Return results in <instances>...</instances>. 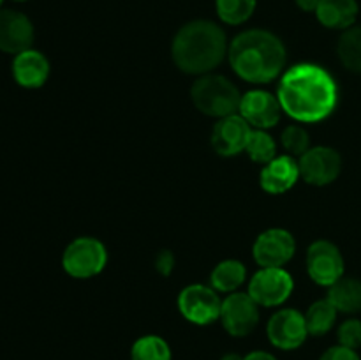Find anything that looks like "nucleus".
I'll return each instance as SVG.
<instances>
[{"label": "nucleus", "mask_w": 361, "mask_h": 360, "mask_svg": "<svg viewBox=\"0 0 361 360\" xmlns=\"http://www.w3.org/2000/svg\"><path fill=\"white\" fill-rule=\"evenodd\" d=\"M243 360H277L271 353L267 352H252L249 353L247 356H243Z\"/></svg>", "instance_id": "31"}, {"label": "nucleus", "mask_w": 361, "mask_h": 360, "mask_svg": "<svg viewBox=\"0 0 361 360\" xmlns=\"http://www.w3.org/2000/svg\"><path fill=\"white\" fill-rule=\"evenodd\" d=\"M337 53L349 71L361 74V27H351L342 34Z\"/></svg>", "instance_id": "22"}, {"label": "nucleus", "mask_w": 361, "mask_h": 360, "mask_svg": "<svg viewBox=\"0 0 361 360\" xmlns=\"http://www.w3.org/2000/svg\"><path fill=\"white\" fill-rule=\"evenodd\" d=\"M295 239L288 229L282 228L263 232L252 247L254 260L261 268H282L295 256Z\"/></svg>", "instance_id": "10"}, {"label": "nucleus", "mask_w": 361, "mask_h": 360, "mask_svg": "<svg viewBox=\"0 0 361 360\" xmlns=\"http://www.w3.org/2000/svg\"><path fill=\"white\" fill-rule=\"evenodd\" d=\"M108 261L104 244L92 236H80L73 240L63 251V270L76 279H88L101 274Z\"/></svg>", "instance_id": "5"}, {"label": "nucleus", "mask_w": 361, "mask_h": 360, "mask_svg": "<svg viewBox=\"0 0 361 360\" xmlns=\"http://www.w3.org/2000/svg\"><path fill=\"white\" fill-rule=\"evenodd\" d=\"M233 71L249 83H270L286 66V48L281 39L267 30H245L236 35L228 49Z\"/></svg>", "instance_id": "2"}, {"label": "nucleus", "mask_w": 361, "mask_h": 360, "mask_svg": "<svg viewBox=\"0 0 361 360\" xmlns=\"http://www.w3.org/2000/svg\"><path fill=\"white\" fill-rule=\"evenodd\" d=\"M300 179L312 186H326L338 176L342 159L337 150L330 147L309 148L298 161Z\"/></svg>", "instance_id": "11"}, {"label": "nucleus", "mask_w": 361, "mask_h": 360, "mask_svg": "<svg viewBox=\"0 0 361 360\" xmlns=\"http://www.w3.org/2000/svg\"><path fill=\"white\" fill-rule=\"evenodd\" d=\"M222 300L214 288L190 284L178 295V309L187 321L194 325H210L221 320Z\"/></svg>", "instance_id": "6"}, {"label": "nucleus", "mask_w": 361, "mask_h": 360, "mask_svg": "<svg viewBox=\"0 0 361 360\" xmlns=\"http://www.w3.org/2000/svg\"><path fill=\"white\" fill-rule=\"evenodd\" d=\"M316 16L324 27L348 30L358 16L356 0H321Z\"/></svg>", "instance_id": "18"}, {"label": "nucleus", "mask_w": 361, "mask_h": 360, "mask_svg": "<svg viewBox=\"0 0 361 360\" xmlns=\"http://www.w3.org/2000/svg\"><path fill=\"white\" fill-rule=\"evenodd\" d=\"M268 339L281 349H296L305 342L307 330L305 314L296 309H281L268 321Z\"/></svg>", "instance_id": "12"}, {"label": "nucleus", "mask_w": 361, "mask_h": 360, "mask_svg": "<svg viewBox=\"0 0 361 360\" xmlns=\"http://www.w3.org/2000/svg\"><path fill=\"white\" fill-rule=\"evenodd\" d=\"M319 2L321 0H296V6L302 11H307V13H316Z\"/></svg>", "instance_id": "30"}, {"label": "nucleus", "mask_w": 361, "mask_h": 360, "mask_svg": "<svg viewBox=\"0 0 361 360\" xmlns=\"http://www.w3.org/2000/svg\"><path fill=\"white\" fill-rule=\"evenodd\" d=\"M281 102L275 95L264 90H252L242 95L240 115L256 129H270L281 119Z\"/></svg>", "instance_id": "14"}, {"label": "nucleus", "mask_w": 361, "mask_h": 360, "mask_svg": "<svg viewBox=\"0 0 361 360\" xmlns=\"http://www.w3.org/2000/svg\"><path fill=\"white\" fill-rule=\"evenodd\" d=\"M319 360H360L356 349L345 348V346H334L326 349Z\"/></svg>", "instance_id": "28"}, {"label": "nucleus", "mask_w": 361, "mask_h": 360, "mask_svg": "<svg viewBox=\"0 0 361 360\" xmlns=\"http://www.w3.org/2000/svg\"><path fill=\"white\" fill-rule=\"evenodd\" d=\"M190 97L201 113L215 119L236 115L242 102L238 87L219 74H203L190 88Z\"/></svg>", "instance_id": "4"}, {"label": "nucleus", "mask_w": 361, "mask_h": 360, "mask_svg": "<svg viewBox=\"0 0 361 360\" xmlns=\"http://www.w3.org/2000/svg\"><path fill=\"white\" fill-rule=\"evenodd\" d=\"M307 270L314 282L330 288L344 275V258L335 244L316 240L307 251Z\"/></svg>", "instance_id": "9"}, {"label": "nucleus", "mask_w": 361, "mask_h": 360, "mask_svg": "<svg viewBox=\"0 0 361 360\" xmlns=\"http://www.w3.org/2000/svg\"><path fill=\"white\" fill-rule=\"evenodd\" d=\"M245 152L249 157L256 162H270L275 159V152H277V145H275L274 138L263 129H256L250 133L249 141H247Z\"/></svg>", "instance_id": "25"}, {"label": "nucleus", "mask_w": 361, "mask_h": 360, "mask_svg": "<svg viewBox=\"0 0 361 360\" xmlns=\"http://www.w3.org/2000/svg\"><path fill=\"white\" fill-rule=\"evenodd\" d=\"M293 277L284 268H261L249 282V295L257 306L277 307L291 296Z\"/></svg>", "instance_id": "7"}, {"label": "nucleus", "mask_w": 361, "mask_h": 360, "mask_svg": "<svg viewBox=\"0 0 361 360\" xmlns=\"http://www.w3.org/2000/svg\"><path fill=\"white\" fill-rule=\"evenodd\" d=\"M282 145L288 150V155L302 157L310 148V136L302 126H288L282 131Z\"/></svg>", "instance_id": "26"}, {"label": "nucleus", "mask_w": 361, "mask_h": 360, "mask_svg": "<svg viewBox=\"0 0 361 360\" xmlns=\"http://www.w3.org/2000/svg\"><path fill=\"white\" fill-rule=\"evenodd\" d=\"M338 341L341 346L345 348L358 349L361 346V321L360 320H348L338 328Z\"/></svg>", "instance_id": "27"}, {"label": "nucleus", "mask_w": 361, "mask_h": 360, "mask_svg": "<svg viewBox=\"0 0 361 360\" xmlns=\"http://www.w3.org/2000/svg\"><path fill=\"white\" fill-rule=\"evenodd\" d=\"M221 320L233 337H245L259 323V307L249 293H229L222 300Z\"/></svg>", "instance_id": "8"}, {"label": "nucleus", "mask_w": 361, "mask_h": 360, "mask_svg": "<svg viewBox=\"0 0 361 360\" xmlns=\"http://www.w3.org/2000/svg\"><path fill=\"white\" fill-rule=\"evenodd\" d=\"M300 179L298 162L293 155H281L267 162L259 175V184L263 191L270 194H282L291 189Z\"/></svg>", "instance_id": "16"}, {"label": "nucleus", "mask_w": 361, "mask_h": 360, "mask_svg": "<svg viewBox=\"0 0 361 360\" xmlns=\"http://www.w3.org/2000/svg\"><path fill=\"white\" fill-rule=\"evenodd\" d=\"M328 300L341 313H360L361 311V281L351 277L338 279L330 286Z\"/></svg>", "instance_id": "19"}, {"label": "nucleus", "mask_w": 361, "mask_h": 360, "mask_svg": "<svg viewBox=\"0 0 361 360\" xmlns=\"http://www.w3.org/2000/svg\"><path fill=\"white\" fill-rule=\"evenodd\" d=\"M247 277V270L242 261L238 260H224L212 270L210 282L215 292L233 293L243 284Z\"/></svg>", "instance_id": "20"}, {"label": "nucleus", "mask_w": 361, "mask_h": 360, "mask_svg": "<svg viewBox=\"0 0 361 360\" xmlns=\"http://www.w3.org/2000/svg\"><path fill=\"white\" fill-rule=\"evenodd\" d=\"M130 360H171V348L159 335H145L133 344Z\"/></svg>", "instance_id": "23"}, {"label": "nucleus", "mask_w": 361, "mask_h": 360, "mask_svg": "<svg viewBox=\"0 0 361 360\" xmlns=\"http://www.w3.org/2000/svg\"><path fill=\"white\" fill-rule=\"evenodd\" d=\"M221 360H243V356L236 355V353H228V355H224V356H222Z\"/></svg>", "instance_id": "32"}, {"label": "nucleus", "mask_w": 361, "mask_h": 360, "mask_svg": "<svg viewBox=\"0 0 361 360\" xmlns=\"http://www.w3.org/2000/svg\"><path fill=\"white\" fill-rule=\"evenodd\" d=\"M14 80L27 88H37L44 85L49 76V62L42 53L35 49H25L18 53L13 64Z\"/></svg>", "instance_id": "17"}, {"label": "nucleus", "mask_w": 361, "mask_h": 360, "mask_svg": "<svg viewBox=\"0 0 361 360\" xmlns=\"http://www.w3.org/2000/svg\"><path fill=\"white\" fill-rule=\"evenodd\" d=\"M337 307L328 299L314 302L305 314L309 334L319 337V335H324L326 332H330L331 327L335 325V320H337Z\"/></svg>", "instance_id": "21"}, {"label": "nucleus", "mask_w": 361, "mask_h": 360, "mask_svg": "<svg viewBox=\"0 0 361 360\" xmlns=\"http://www.w3.org/2000/svg\"><path fill=\"white\" fill-rule=\"evenodd\" d=\"M250 133V124L242 115L224 116L212 131V147L219 155L231 157L245 150Z\"/></svg>", "instance_id": "13"}, {"label": "nucleus", "mask_w": 361, "mask_h": 360, "mask_svg": "<svg viewBox=\"0 0 361 360\" xmlns=\"http://www.w3.org/2000/svg\"><path fill=\"white\" fill-rule=\"evenodd\" d=\"M279 102L298 122H319L337 106L338 90L331 74L316 64H296L282 74Z\"/></svg>", "instance_id": "1"}, {"label": "nucleus", "mask_w": 361, "mask_h": 360, "mask_svg": "<svg viewBox=\"0 0 361 360\" xmlns=\"http://www.w3.org/2000/svg\"><path fill=\"white\" fill-rule=\"evenodd\" d=\"M155 267L162 275L171 274L173 267H175V258H173L171 251H161L155 258Z\"/></svg>", "instance_id": "29"}, {"label": "nucleus", "mask_w": 361, "mask_h": 360, "mask_svg": "<svg viewBox=\"0 0 361 360\" xmlns=\"http://www.w3.org/2000/svg\"><path fill=\"white\" fill-rule=\"evenodd\" d=\"M2 2H4V0H0V6H2Z\"/></svg>", "instance_id": "33"}, {"label": "nucleus", "mask_w": 361, "mask_h": 360, "mask_svg": "<svg viewBox=\"0 0 361 360\" xmlns=\"http://www.w3.org/2000/svg\"><path fill=\"white\" fill-rule=\"evenodd\" d=\"M228 53L226 34L217 23L196 20L183 25L173 39L171 55L176 67L189 74H208Z\"/></svg>", "instance_id": "3"}, {"label": "nucleus", "mask_w": 361, "mask_h": 360, "mask_svg": "<svg viewBox=\"0 0 361 360\" xmlns=\"http://www.w3.org/2000/svg\"><path fill=\"white\" fill-rule=\"evenodd\" d=\"M34 42V27L25 14L0 9V49L6 53H21Z\"/></svg>", "instance_id": "15"}, {"label": "nucleus", "mask_w": 361, "mask_h": 360, "mask_svg": "<svg viewBox=\"0 0 361 360\" xmlns=\"http://www.w3.org/2000/svg\"><path fill=\"white\" fill-rule=\"evenodd\" d=\"M217 14L224 23L242 25L252 16L256 0H215Z\"/></svg>", "instance_id": "24"}]
</instances>
